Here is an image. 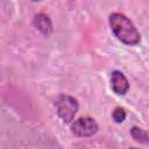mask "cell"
Wrapping results in <instances>:
<instances>
[{"mask_svg": "<svg viewBox=\"0 0 149 149\" xmlns=\"http://www.w3.org/2000/svg\"><path fill=\"white\" fill-rule=\"evenodd\" d=\"M109 26L113 34L119 41L127 45H136L140 43L141 35L134 23L122 13H113L109 15Z\"/></svg>", "mask_w": 149, "mask_h": 149, "instance_id": "obj_1", "label": "cell"}, {"mask_svg": "<svg viewBox=\"0 0 149 149\" xmlns=\"http://www.w3.org/2000/svg\"><path fill=\"white\" fill-rule=\"evenodd\" d=\"M55 106H56L58 116L65 123H70L73 120L76 113L78 112V107H79L78 101L69 94L59 95L55 101Z\"/></svg>", "mask_w": 149, "mask_h": 149, "instance_id": "obj_2", "label": "cell"}, {"mask_svg": "<svg viewBox=\"0 0 149 149\" xmlns=\"http://www.w3.org/2000/svg\"><path fill=\"white\" fill-rule=\"evenodd\" d=\"M71 130L77 136L88 137V136L94 135L98 132V123L95 122L94 119H92L90 116L79 118L72 123Z\"/></svg>", "mask_w": 149, "mask_h": 149, "instance_id": "obj_3", "label": "cell"}, {"mask_svg": "<svg viewBox=\"0 0 149 149\" xmlns=\"http://www.w3.org/2000/svg\"><path fill=\"white\" fill-rule=\"evenodd\" d=\"M111 86L114 93L118 95H125L129 90V83L127 77L121 71H113L111 76Z\"/></svg>", "mask_w": 149, "mask_h": 149, "instance_id": "obj_4", "label": "cell"}, {"mask_svg": "<svg viewBox=\"0 0 149 149\" xmlns=\"http://www.w3.org/2000/svg\"><path fill=\"white\" fill-rule=\"evenodd\" d=\"M34 26L37 30H40L42 34L48 35L52 31V23L50 17L44 14V13H40L37 15H35L34 17Z\"/></svg>", "mask_w": 149, "mask_h": 149, "instance_id": "obj_5", "label": "cell"}, {"mask_svg": "<svg viewBox=\"0 0 149 149\" xmlns=\"http://www.w3.org/2000/svg\"><path fill=\"white\" fill-rule=\"evenodd\" d=\"M130 135L137 142H141V143H147L148 142V134H147V132L144 129L140 128V127H133L130 129Z\"/></svg>", "mask_w": 149, "mask_h": 149, "instance_id": "obj_6", "label": "cell"}, {"mask_svg": "<svg viewBox=\"0 0 149 149\" xmlns=\"http://www.w3.org/2000/svg\"><path fill=\"white\" fill-rule=\"evenodd\" d=\"M126 111L122 108V107H116L114 111H113V113H112V118H113V120L116 122V123H121V122H123L125 121V119H126Z\"/></svg>", "mask_w": 149, "mask_h": 149, "instance_id": "obj_7", "label": "cell"}, {"mask_svg": "<svg viewBox=\"0 0 149 149\" xmlns=\"http://www.w3.org/2000/svg\"><path fill=\"white\" fill-rule=\"evenodd\" d=\"M132 149H136V148H132Z\"/></svg>", "mask_w": 149, "mask_h": 149, "instance_id": "obj_8", "label": "cell"}]
</instances>
